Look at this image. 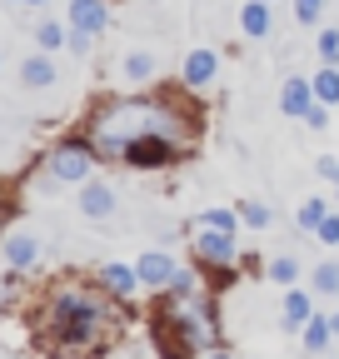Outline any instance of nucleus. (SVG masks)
Wrapping results in <instances>:
<instances>
[{"mask_svg":"<svg viewBox=\"0 0 339 359\" xmlns=\"http://www.w3.org/2000/svg\"><path fill=\"white\" fill-rule=\"evenodd\" d=\"M15 6H46V0H15Z\"/></svg>","mask_w":339,"mask_h":359,"instance_id":"34","label":"nucleus"},{"mask_svg":"<svg viewBox=\"0 0 339 359\" xmlns=\"http://www.w3.org/2000/svg\"><path fill=\"white\" fill-rule=\"evenodd\" d=\"M324 215H329V205L314 195V200L300 205V215H294V219H300V230H319V219H324Z\"/></svg>","mask_w":339,"mask_h":359,"instance_id":"22","label":"nucleus"},{"mask_svg":"<svg viewBox=\"0 0 339 359\" xmlns=\"http://www.w3.org/2000/svg\"><path fill=\"white\" fill-rule=\"evenodd\" d=\"M240 219L249 224V230H265L275 215H270V205H260V200H244V205H240Z\"/></svg>","mask_w":339,"mask_h":359,"instance_id":"24","label":"nucleus"},{"mask_svg":"<svg viewBox=\"0 0 339 359\" xmlns=\"http://www.w3.org/2000/svg\"><path fill=\"white\" fill-rule=\"evenodd\" d=\"M165 294H205V280L190 275V269H175V280L165 285Z\"/></svg>","mask_w":339,"mask_h":359,"instance_id":"21","label":"nucleus"},{"mask_svg":"<svg viewBox=\"0 0 339 359\" xmlns=\"http://www.w3.org/2000/svg\"><path fill=\"white\" fill-rule=\"evenodd\" d=\"M324 15V0H294V20L300 25H314Z\"/></svg>","mask_w":339,"mask_h":359,"instance_id":"28","label":"nucleus"},{"mask_svg":"<svg viewBox=\"0 0 339 359\" xmlns=\"http://www.w3.org/2000/svg\"><path fill=\"white\" fill-rule=\"evenodd\" d=\"M200 224H215V230H230L235 235V224H240V210H225V205H215V210H205V219Z\"/></svg>","mask_w":339,"mask_h":359,"instance_id":"26","label":"nucleus"},{"mask_svg":"<svg viewBox=\"0 0 339 359\" xmlns=\"http://www.w3.org/2000/svg\"><path fill=\"white\" fill-rule=\"evenodd\" d=\"M70 25L85 30V35H100L110 25V11H105V0H70Z\"/></svg>","mask_w":339,"mask_h":359,"instance_id":"9","label":"nucleus"},{"mask_svg":"<svg viewBox=\"0 0 339 359\" xmlns=\"http://www.w3.org/2000/svg\"><path fill=\"white\" fill-rule=\"evenodd\" d=\"M95 145L90 140H65L60 150H50V180H60V185H85L90 180V170H95Z\"/></svg>","mask_w":339,"mask_h":359,"instance_id":"4","label":"nucleus"},{"mask_svg":"<svg viewBox=\"0 0 339 359\" xmlns=\"http://www.w3.org/2000/svg\"><path fill=\"white\" fill-rule=\"evenodd\" d=\"M150 75H155V55H150V50H130V55H125V80L140 85V80H150Z\"/></svg>","mask_w":339,"mask_h":359,"instance_id":"20","label":"nucleus"},{"mask_svg":"<svg viewBox=\"0 0 339 359\" xmlns=\"http://www.w3.org/2000/svg\"><path fill=\"white\" fill-rule=\"evenodd\" d=\"M115 294L100 285H80V280H60L46 304H40V330L50 334V349L60 354H100L105 339L120 330V314L110 304Z\"/></svg>","mask_w":339,"mask_h":359,"instance_id":"1","label":"nucleus"},{"mask_svg":"<svg viewBox=\"0 0 339 359\" xmlns=\"http://www.w3.org/2000/svg\"><path fill=\"white\" fill-rule=\"evenodd\" d=\"M314 290L339 299V264H334V259H329V264H314Z\"/></svg>","mask_w":339,"mask_h":359,"instance_id":"23","label":"nucleus"},{"mask_svg":"<svg viewBox=\"0 0 339 359\" xmlns=\"http://www.w3.org/2000/svg\"><path fill=\"white\" fill-rule=\"evenodd\" d=\"M300 334H305V349H310V354H319V349H329V339H334V325L324 320V314H310Z\"/></svg>","mask_w":339,"mask_h":359,"instance_id":"17","label":"nucleus"},{"mask_svg":"<svg viewBox=\"0 0 339 359\" xmlns=\"http://www.w3.org/2000/svg\"><path fill=\"white\" fill-rule=\"evenodd\" d=\"M209 80H215V50L200 45V50L185 55V85H209Z\"/></svg>","mask_w":339,"mask_h":359,"instance_id":"15","label":"nucleus"},{"mask_svg":"<svg viewBox=\"0 0 339 359\" xmlns=\"http://www.w3.org/2000/svg\"><path fill=\"white\" fill-rule=\"evenodd\" d=\"M314 235H319L324 245H339V215H324V219H319V230H314Z\"/></svg>","mask_w":339,"mask_h":359,"instance_id":"31","label":"nucleus"},{"mask_svg":"<svg viewBox=\"0 0 339 359\" xmlns=\"http://www.w3.org/2000/svg\"><path fill=\"white\" fill-rule=\"evenodd\" d=\"M310 105H314V80H300V75L284 80V90H279V110L305 120V110H310Z\"/></svg>","mask_w":339,"mask_h":359,"instance_id":"11","label":"nucleus"},{"mask_svg":"<svg viewBox=\"0 0 339 359\" xmlns=\"http://www.w3.org/2000/svg\"><path fill=\"white\" fill-rule=\"evenodd\" d=\"M0 255H6V264L20 275V269H35L46 250H40V235H11L6 245H0Z\"/></svg>","mask_w":339,"mask_h":359,"instance_id":"8","label":"nucleus"},{"mask_svg":"<svg viewBox=\"0 0 339 359\" xmlns=\"http://www.w3.org/2000/svg\"><path fill=\"white\" fill-rule=\"evenodd\" d=\"M75 205H80V215H85V219H105V215L115 210V190H110V185H100V180H85L80 195H75Z\"/></svg>","mask_w":339,"mask_h":359,"instance_id":"7","label":"nucleus"},{"mask_svg":"<svg viewBox=\"0 0 339 359\" xmlns=\"http://www.w3.org/2000/svg\"><path fill=\"white\" fill-rule=\"evenodd\" d=\"M270 25H275L270 0H244V6H240V30H244L249 40H265V35H270Z\"/></svg>","mask_w":339,"mask_h":359,"instance_id":"13","label":"nucleus"},{"mask_svg":"<svg viewBox=\"0 0 339 359\" xmlns=\"http://www.w3.org/2000/svg\"><path fill=\"white\" fill-rule=\"evenodd\" d=\"M35 45H40V50H60V45H70V25L40 20V25H35Z\"/></svg>","mask_w":339,"mask_h":359,"instance_id":"19","label":"nucleus"},{"mask_svg":"<svg viewBox=\"0 0 339 359\" xmlns=\"http://www.w3.org/2000/svg\"><path fill=\"white\" fill-rule=\"evenodd\" d=\"M100 285H105L115 299H130V294L140 290V269H135V264H105V269H100Z\"/></svg>","mask_w":339,"mask_h":359,"instance_id":"12","label":"nucleus"},{"mask_svg":"<svg viewBox=\"0 0 339 359\" xmlns=\"http://www.w3.org/2000/svg\"><path fill=\"white\" fill-rule=\"evenodd\" d=\"M305 125H310V130H329V105H324V100H314V105L305 110Z\"/></svg>","mask_w":339,"mask_h":359,"instance_id":"29","label":"nucleus"},{"mask_svg":"<svg viewBox=\"0 0 339 359\" xmlns=\"http://www.w3.org/2000/svg\"><path fill=\"white\" fill-rule=\"evenodd\" d=\"M329 325H334V334H339V314H334V320H329Z\"/></svg>","mask_w":339,"mask_h":359,"instance_id":"35","label":"nucleus"},{"mask_svg":"<svg viewBox=\"0 0 339 359\" xmlns=\"http://www.w3.org/2000/svg\"><path fill=\"white\" fill-rule=\"evenodd\" d=\"M20 85H25V90H50V85H55L50 55H30V60H20Z\"/></svg>","mask_w":339,"mask_h":359,"instance_id":"14","label":"nucleus"},{"mask_svg":"<svg viewBox=\"0 0 339 359\" xmlns=\"http://www.w3.org/2000/svg\"><path fill=\"white\" fill-rule=\"evenodd\" d=\"M270 6H275V0H270Z\"/></svg>","mask_w":339,"mask_h":359,"instance_id":"36","label":"nucleus"},{"mask_svg":"<svg viewBox=\"0 0 339 359\" xmlns=\"http://www.w3.org/2000/svg\"><path fill=\"white\" fill-rule=\"evenodd\" d=\"M314 100H324V105H339V65H324V70H314Z\"/></svg>","mask_w":339,"mask_h":359,"instance_id":"18","label":"nucleus"},{"mask_svg":"<svg viewBox=\"0 0 339 359\" xmlns=\"http://www.w3.org/2000/svg\"><path fill=\"white\" fill-rule=\"evenodd\" d=\"M195 259L230 269V264H240V245H235V235H230V230H215V224H200V230H195Z\"/></svg>","mask_w":339,"mask_h":359,"instance_id":"6","label":"nucleus"},{"mask_svg":"<svg viewBox=\"0 0 339 359\" xmlns=\"http://www.w3.org/2000/svg\"><path fill=\"white\" fill-rule=\"evenodd\" d=\"M140 285H150V290H165L170 280H175V259L170 255H160V250H150V255H140Z\"/></svg>","mask_w":339,"mask_h":359,"instance_id":"10","label":"nucleus"},{"mask_svg":"<svg viewBox=\"0 0 339 359\" xmlns=\"http://www.w3.org/2000/svg\"><path fill=\"white\" fill-rule=\"evenodd\" d=\"M314 314V299L305 290H289L284 294V330H305V320Z\"/></svg>","mask_w":339,"mask_h":359,"instance_id":"16","label":"nucleus"},{"mask_svg":"<svg viewBox=\"0 0 339 359\" xmlns=\"http://www.w3.org/2000/svg\"><path fill=\"white\" fill-rule=\"evenodd\" d=\"M145 135H160V140L175 145H195V120L185 110H175L170 100H110L90 115V145L100 155H125L130 140H145Z\"/></svg>","mask_w":339,"mask_h":359,"instance_id":"2","label":"nucleus"},{"mask_svg":"<svg viewBox=\"0 0 339 359\" xmlns=\"http://www.w3.org/2000/svg\"><path fill=\"white\" fill-rule=\"evenodd\" d=\"M90 40H95V35H85V30L70 25V50H75V55H80V50H90Z\"/></svg>","mask_w":339,"mask_h":359,"instance_id":"32","label":"nucleus"},{"mask_svg":"<svg viewBox=\"0 0 339 359\" xmlns=\"http://www.w3.org/2000/svg\"><path fill=\"white\" fill-rule=\"evenodd\" d=\"M314 175L329 180V185H339V160H334V155H319V160H314Z\"/></svg>","mask_w":339,"mask_h":359,"instance_id":"30","label":"nucleus"},{"mask_svg":"<svg viewBox=\"0 0 339 359\" xmlns=\"http://www.w3.org/2000/svg\"><path fill=\"white\" fill-rule=\"evenodd\" d=\"M11 215H15V205H11V195H6V190H0V230L11 224Z\"/></svg>","mask_w":339,"mask_h":359,"instance_id":"33","label":"nucleus"},{"mask_svg":"<svg viewBox=\"0 0 339 359\" xmlns=\"http://www.w3.org/2000/svg\"><path fill=\"white\" fill-rule=\"evenodd\" d=\"M270 280H275V285H294V280H300V264H294L289 255L270 259Z\"/></svg>","mask_w":339,"mask_h":359,"instance_id":"25","label":"nucleus"},{"mask_svg":"<svg viewBox=\"0 0 339 359\" xmlns=\"http://www.w3.org/2000/svg\"><path fill=\"white\" fill-rule=\"evenodd\" d=\"M314 50H319V60H324V65H339V30H319Z\"/></svg>","mask_w":339,"mask_h":359,"instance_id":"27","label":"nucleus"},{"mask_svg":"<svg viewBox=\"0 0 339 359\" xmlns=\"http://www.w3.org/2000/svg\"><path fill=\"white\" fill-rule=\"evenodd\" d=\"M160 349L165 354H209L220 349V330H215V309H209L205 294H165L160 314Z\"/></svg>","mask_w":339,"mask_h":359,"instance_id":"3","label":"nucleus"},{"mask_svg":"<svg viewBox=\"0 0 339 359\" xmlns=\"http://www.w3.org/2000/svg\"><path fill=\"white\" fill-rule=\"evenodd\" d=\"M190 145H175V140H160V135H145V140H130L125 145V165L130 170H165V165H175Z\"/></svg>","mask_w":339,"mask_h":359,"instance_id":"5","label":"nucleus"}]
</instances>
